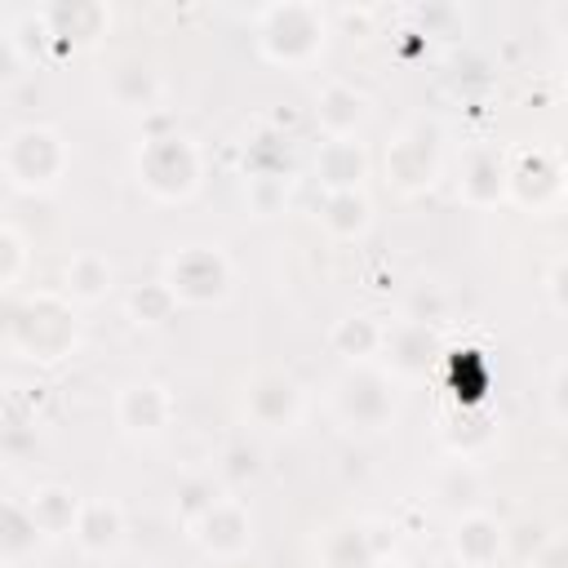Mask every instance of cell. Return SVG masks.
I'll return each mask as SVG.
<instances>
[{
  "label": "cell",
  "instance_id": "obj_1",
  "mask_svg": "<svg viewBox=\"0 0 568 568\" xmlns=\"http://www.w3.org/2000/svg\"><path fill=\"white\" fill-rule=\"evenodd\" d=\"M4 346L27 364H58L80 346V315L67 293H22L4 311Z\"/></svg>",
  "mask_w": 568,
  "mask_h": 568
},
{
  "label": "cell",
  "instance_id": "obj_2",
  "mask_svg": "<svg viewBox=\"0 0 568 568\" xmlns=\"http://www.w3.org/2000/svg\"><path fill=\"white\" fill-rule=\"evenodd\" d=\"M0 169L4 182L22 195H44L62 182L67 173V142L49 124H22L4 138L0 146Z\"/></svg>",
  "mask_w": 568,
  "mask_h": 568
},
{
  "label": "cell",
  "instance_id": "obj_3",
  "mask_svg": "<svg viewBox=\"0 0 568 568\" xmlns=\"http://www.w3.org/2000/svg\"><path fill=\"white\" fill-rule=\"evenodd\" d=\"M200 169H204L200 146L182 133H155L138 151V182L146 195H155L164 204L191 200L200 186Z\"/></svg>",
  "mask_w": 568,
  "mask_h": 568
},
{
  "label": "cell",
  "instance_id": "obj_4",
  "mask_svg": "<svg viewBox=\"0 0 568 568\" xmlns=\"http://www.w3.org/2000/svg\"><path fill=\"white\" fill-rule=\"evenodd\" d=\"M257 49L280 67H302L324 49V13L315 4H266L257 13Z\"/></svg>",
  "mask_w": 568,
  "mask_h": 568
},
{
  "label": "cell",
  "instance_id": "obj_5",
  "mask_svg": "<svg viewBox=\"0 0 568 568\" xmlns=\"http://www.w3.org/2000/svg\"><path fill=\"white\" fill-rule=\"evenodd\" d=\"M333 408L351 430H382L395 422V386L390 373L373 364H351L333 382Z\"/></svg>",
  "mask_w": 568,
  "mask_h": 568
},
{
  "label": "cell",
  "instance_id": "obj_6",
  "mask_svg": "<svg viewBox=\"0 0 568 568\" xmlns=\"http://www.w3.org/2000/svg\"><path fill=\"white\" fill-rule=\"evenodd\" d=\"M160 280L173 288V297L182 306H209V302H222L231 293V262H226L222 248L191 244V248H178L164 262Z\"/></svg>",
  "mask_w": 568,
  "mask_h": 568
},
{
  "label": "cell",
  "instance_id": "obj_7",
  "mask_svg": "<svg viewBox=\"0 0 568 568\" xmlns=\"http://www.w3.org/2000/svg\"><path fill=\"white\" fill-rule=\"evenodd\" d=\"M439 178V133L435 124H408L386 146V182L399 195H417Z\"/></svg>",
  "mask_w": 568,
  "mask_h": 568
},
{
  "label": "cell",
  "instance_id": "obj_8",
  "mask_svg": "<svg viewBox=\"0 0 568 568\" xmlns=\"http://www.w3.org/2000/svg\"><path fill=\"white\" fill-rule=\"evenodd\" d=\"M244 413L262 430H293L297 417H302V386L288 373H280V368H266V373H257L248 382Z\"/></svg>",
  "mask_w": 568,
  "mask_h": 568
},
{
  "label": "cell",
  "instance_id": "obj_9",
  "mask_svg": "<svg viewBox=\"0 0 568 568\" xmlns=\"http://www.w3.org/2000/svg\"><path fill=\"white\" fill-rule=\"evenodd\" d=\"M457 195L475 209H488L510 195V160L497 146H470L457 169Z\"/></svg>",
  "mask_w": 568,
  "mask_h": 568
},
{
  "label": "cell",
  "instance_id": "obj_10",
  "mask_svg": "<svg viewBox=\"0 0 568 568\" xmlns=\"http://www.w3.org/2000/svg\"><path fill=\"white\" fill-rule=\"evenodd\" d=\"M195 541L213 555V559H235L248 550L253 541V524H248V510L235 501V497H222L213 510H204L195 524H191Z\"/></svg>",
  "mask_w": 568,
  "mask_h": 568
},
{
  "label": "cell",
  "instance_id": "obj_11",
  "mask_svg": "<svg viewBox=\"0 0 568 568\" xmlns=\"http://www.w3.org/2000/svg\"><path fill=\"white\" fill-rule=\"evenodd\" d=\"M169 417H173V399H169L164 386H155V382H129V386H120V395H115V422L129 435H155V430L169 426Z\"/></svg>",
  "mask_w": 568,
  "mask_h": 568
},
{
  "label": "cell",
  "instance_id": "obj_12",
  "mask_svg": "<svg viewBox=\"0 0 568 568\" xmlns=\"http://www.w3.org/2000/svg\"><path fill=\"white\" fill-rule=\"evenodd\" d=\"M368 178V151L355 138H324L315 151V182L324 186V195L333 191H359V182Z\"/></svg>",
  "mask_w": 568,
  "mask_h": 568
},
{
  "label": "cell",
  "instance_id": "obj_13",
  "mask_svg": "<svg viewBox=\"0 0 568 568\" xmlns=\"http://www.w3.org/2000/svg\"><path fill=\"white\" fill-rule=\"evenodd\" d=\"M453 555L466 564V568H493L501 555H506V528L484 515V510H470L457 519L453 528Z\"/></svg>",
  "mask_w": 568,
  "mask_h": 568
},
{
  "label": "cell",
  "instance_id": "obj_14",
  "mask_svg": "<svg viewBox=\"0 0 568 568\" xmlns=\"http://www.w3.org/2000/svg\"><path fill=\"white\" fill-rule=\"evenodd\" d=\"M315 120H320L324 138H355L364 129V120H368V98L355 84L333 80L315 98Z\"/></svg>",
  "mask_w": 568,
  "mask_h": 568
},
{
  "label": "cell",
  "instance_id": "obj_15",
  "mask_svg": "<svg viewBox=\"0 0 568 568\" xmlns=\"http://www.w3.org/2000/svg\"><path fill=\"white\" fill-rule=\"evenodd\" d=\"M555 191H564V169L550 151H524L510 160V195L519 204H546Z\"/></svg>",
  "mask_w": 568,
  "mask_h": 568
},
{
  "label": "cell",
  "instance_id": "obj_16",
  "mask_svg": "<svg viewBox=\"0 0 568 568\" xmlns=\"http://www.w3.org/2000/svg\"><path fill=\"white\" fill-rule=\"evenodd\" d=\"M106 98L120 106V111H155L160 102V75L142 62V58H124L111 67L106 75Z\"/></svg>",
  "mask_w": 568,
  "mask_h": 568
},
{
  "label": "cell",
  "instance_id": "obj_17",
  "mask_svg": "<svg viewBox=\"0 0 568 568\" xmlns=\"http://www.w3.org/2000/svg\"><path fill=\"white\" fill-rule=\"evenodd\" d=\"M382 351L390 355V368H395V373L417 377V373H426V364L435 359L439 342H435V328H430L426 320H404V324L386 328V346H382Z\"/></svg>",
  "mask_w": 568,
  "mask_h": 568
},
{
  "label": "cell",
  "instance_id": "obj_18",
  "mask_svg": "<svg viewBox=\"0 0 568 568\" xmlns=\"http://www.w3.org/2000/svg\"><path fill=\"white\" fill-rule=\"evenodd\" d=\"M71 537H75V546L89 550V555H106V550H115L120 537H124V515H120V506L106 501V497L84 501Z\"/></svg>",
  "mask_w": 568,
  "mask_h": 568
},
{
  "label": "cell",
  "instance_id": "obj_19",
  "mask_svg": "<svg viewBox=\"0 0 568 568\" xmlns=\"http://www.w3.org/2000/svg\"><path fill=\"white\" fill-rule=\"evenodd\" d=\"M80 506L84 501L71 488H62V484H44V488H36L27 497V510L40 524L44 537H71L75 532V519H80Z\"/></svg>",
  "mask_w": 568,
  "mask_h": 568
},
{
  "label": "cell",
  "instance_id": "obj_20",
  "mask_svg": "<svg viewBox=\"0 0 568 568\" xmlns=\"http://www.w3.org/2000/svg\"><path fill=\"white\" fill-rule=\"evenodd\" d=\"M324 568H377L382 555H377V541L364 532V524H337L324 532Z\"/></svg>",
  "mask_w": 568,
  "mask_h": 568
},
{
  "label": "cell",
  "instance_id": "obj_21",
  "mask_svg": "<svg viewBox=\"0 0 568 568\" xmlns=\"http://www.w3.org/2000/svg\"><path fill=\"white\" fill-rule=\"evenodd\" d=\"M111 280H115V266L102 253H93V248L75 253L67 262V271H62V284H67L71 302H102L111 293Z\"/></svg>",
  "mask_w": 568,
  "mask_h": 568
},
{
  "label": "cell",
  "instance_id": "obj_22",
  "mask_svg": "<svg viewBox=\"0 0 568 568\" xmlns=\"http://www.w3.org/2000/svg\"><path fill=\"white\" fill-rule=\"evenodd\" d=\"M49 31L53 40H71V44H89L93 36H102L106 27V9L89 4V0H71V4H44Z\"/></svg>",
  "mask_w": 568,
  "mask_h": 568
},
{
  "label": "cell",
  "instance_id": "obj_23",
  "mask_svg": "<svg viewBox=\"0 0 568 568\" xmlns=\"http://www.w3.org/2000/svg\"><path fill=\"white\" fill-rule=\"evenodd\" d=\"M368 222H373V209H368L364 191H333V195H324V204H320V226H324L328 235H337V240L364 235Z\"/></svg>",
  "mask_w": 568,
  "mask_h": 568
},
{
  "label": "cell",
  "instance_id": "obj_24",
  "mask_svg": "<svg viewBox=\"0 0 568 568\" xmlns=\"http://www.w3.org/2000/svg\"><path fill=\"white\" fill-rule=\"evenodd\" d=\"M328 346H333L342 359H351V364H368V359L386 346V328L373 324L368 315H346V320L333 324Z\"/></svg>",
  "mask_w": 568,
  "mask_h": 568
},
{
  "label": "cell",
  "instance_id": "obj_25",
  "mask_svg": "<svg viewBox=\"0 0 568 568\" xmlns=\"http://www.w3.org/2000/svg\"><path fill=\"white\" fill-rule=\"evenodd\" d=\"M36 541H44V532L31 519L27 501H4V519H0V555H4V564H22L36 550Z\"/></svg>",
  "mask_w": 568,
  "mask_h": 568
},
{
  "label": "cell",
  "instance_id": "obj_26",
  "mask_svg": "<svg viewBox=\"0 0 568 568\" xmlns=\"http://www.w3.org/2000/svg\"><path fill=\"white\" fill-rule=\"evenodd\" d=\"M178 297H173V288L164 284V280H151V284H138L133 293H129V320L133 324H146V328H160V324H169L173 315H178Z\"/></svg>",
  "mask_w": 568,
  "mask_h": 568
},
{
  "label": "cell",
  "instance_id": "obj_27",
  "mask_svg": "<svg viewBox=\"0 0 568 568\" xmlns=\"http://www.w3.org/2000/svg\"><path fill=\"white\" fill-rule=\"evenodd\" d=\"M435 497L448 501L453 510L470 515V506H475V497H479V475H475V466H470V462L448 466V470L439 475V484H435Z\"/></svg>",
  "mask_w": 568,
  "mask_h": 568
},
{
  "label": "cell",
  "instance_id": "obj_28",
  "mask_svg": "<svg viewBox=\"0 0 568 568\" xmlns=\"http://www.w3.org/2000/svg\"><path fill=\"white\" fill-rule=\"evenodd\" d=\"M27 240L18 226H0V288L13 293L22 284V271H27Z\"/></svg>",
  "mask_w": 568,
  "mask_h": 568
},
{
  "label": "cell",
  "instance_id": "obj_29",
  "mask_svg": "<svg viewBox=\"0 0 568 568\" xmlns=\"http://www.w3.org/2000/svg\"><path fill=\"white\" fill-rule=\"evenodd\" d=\"M222 501V493H217V484L213 479H186L182 488H178V515L186 519V524H195L204 510H213Z\"/></svg>",
  "mask_w": 568,
  "mask_h": 568
},
{
  "label": "cell",
  "instance_id": "obj_30",
  "mask_svg": "<svg viewBox=\"0 0 568 568\" xmlns=\"http://www.w3.org/2000/svg\"><path fill=\"white\" fill-rule=\"evenodd\" d=\"M248 204H253V213H275L280 204H284V178L280 173H257V178H248Z\"/></svg>",
  "mask_w": 568,
  "mask_h": 568
},
{
  "label": "cell",
  "instance_id": "obj_31",
  "mask_svg": "<svg viewBox=\"0 0 568 568\" xmlns=\"http://www.w3.org/2000/svg\"><path fill=\"white\" fill-rule=\"evenodd\" d=\"M226 479H244V475H257V448L248 444H231L226 448V466H222Z\"/></svg>",
  "mask_w": 568,
  "mask_h": 568
},
{
  "label": "cell",
  "instance_id": "obj_32",
  "mask_svg": "<svg viewBox=\"0 0 568 568\" xmlns=\"http://www.w3.org/2000/svg\"><path fill=\"white\" fill-rule=\"evenodd\" d=\"M22 67H27V53H22L9 36H0V80H4V84H13V80L22 75Z\"/></svg>",
  "mask_w": 568,
  "mask_h": 568
},
{
  "label": "cell",
  "instance_id": "obj_33",
  "mask_svg": "<svg viewBox=\"0 0 568 568\" xmlns=\"http://www.w3.org/2000/svg\"><path fill=\"white\" fill-rule=\"evenodd\" d=\"M528 568H568V541L564 537H546V546L528 559Z\"/></svg>",
  "mask_w": 568,
  "mask_h": 568
},
{
  "label": "cell",
  "instance_id": "obj_34",
  "mask_svg": "<svg viewBox=\"0 0 568 568\" xmlns=\"http://www.w3.org/2000/svg\"><path fill=\"white\" fill-rule=\"evenodd\" d=\"M546 288H550V302L568 315V257H559L555 266H550V275H546Z\"/></svg>",
  "mask_w": 568,
  "mask_h": 568
},
{
  "label": "cell",
  "instance_id": "obj_35",
  "mask_svg": "<svg viewBox=\"0 0 568 568\" xmlns=\"http://www.w3.org/2000/svg\"><path fill=\"white\" fill-rule=\"evenodd\" d=\"M550 413L559 426H568V364H559V373L550 382Z\"/></svg>",
  "mask_w": 568,
  "mask_h": 568
},
{
  "label": "cell",
  "instance_id": "obj_36",
  "mask_svg": "<svg viewBox=\"0 0 568 568\" xmlns=\"http://www.w3.org/2000/svg\"><path fill=\"white\" fill-rule=\"evenodd\" d=\"M546 18H550V22H555V27L568 36V4H550V9H546Z\"/></svg>",
  "mask_w": 568,
  "mask_h": 568
},
{
  "label": "cell",
  "instance_id": "obj_37",
  "mask_svg": "<svg viewBox=\"0 0 568 568\" xmlns=\"http://www.w3.org/2000/svg\"><path fill=\"white\" fill-rule=\"evenodd\" d=\"M377 568H408V564H404V559H382Z\"/></svg>",
  "mask_w": 568,
  "mask_h": 568
},
{
  "label": "cell",
  "instance_id": "obj_38",
  "mask_svg": "<svg viewBox=\"0 0 568 568\" xmlns=\"http://www.w3.org/2000/svg\"><path fill=\"white\" fill-rule=\"evenodd\" d=\"M559 195H564V204H568V169H564V191H559Z\"/></svg>",
  "mask_w": 568,
  "mask_h": 568
}]
</instances>
